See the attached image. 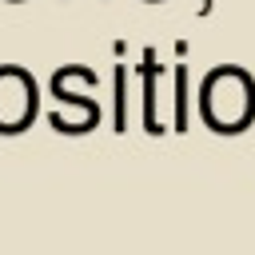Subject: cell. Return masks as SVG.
<instances>
[{"instance_id":"7a4b0ae2","label":"cell","mask_w":255,"mask_h":255,"mask_svg":"<svg viewBox=\"0 0 255 255\" xmlns=\"http://www.w3.org/2000/svg\"><path fill=\"white\" fill-rule=\"evenodd\" d=\"M28 112H36V88L24 72L4 68L0 72V131H16Z\"/></svg>"},{"instance_id":"6da1fadb","label":"cell","mask_w":255,"mask_h":255,"mask_svg":"<svg viewBox=\"0 0 255 255\" xmlns=\"http://www.w3.org/2000/svg\"><path fill=\"white\" fill-rule=\"evenodd\" d=\"M203 108L207 120L219 124V131H235V124L247 120L251 112V84L239 72H215L203 88Z\"/></svg>"}]
</instances>
